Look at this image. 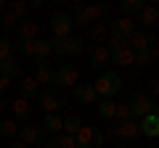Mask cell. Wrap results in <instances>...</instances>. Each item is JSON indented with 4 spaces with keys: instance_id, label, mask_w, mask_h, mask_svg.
<instances>
[{
    "instance_id": "7bdbcfd3",
    "label": "cell",
    "mask_w": 159,
    "mask_h": 148,
    "mask_svg": "<svg viewBox=\"0 0 159 148\" xmlns=\"http://www.w3.org/2000/svg\"><path fill=\"white\" fill-rule=\"evenodd\" d=\"M6 8H8V3H6V0H0V13H6Z\"/></svg>"
},
{
    "instance_id": "60d3db41",
    "label": "cell",
    "mask_w": 159,
    "mask_h": 148,
    "mask_svg": "<svg viewBox=\"0 0 159 148\" xmlns=\"http://www.w3.org/2000/svg\"><path fill=\"white\" fill-rule=\"evenodd\" d=\"M43 6H45V0H32V3H29V8H37V11H40Z\"/></svg>"
},
{
    "instance_id": "44dd1931",
    "label": "cell",
    "mask_w": 159,
    "mask_h": 148,
    "mask_svg": "<svg viewBox=\"0 0 159 148\" xmlns=\"http://www.w3.org/2000/svg\"><path fill=\"white\" fill-rule=\"evenodd\" d=\"M143 0H119V11H122V16L125 19H133V16H138V13L143 11Z\"/></svg>"
},
{
    "instance_id": "5bb4252c",
    "label": "cell",
    "mask_w": 159,
    "mask_h": 148,
    "mask_svg": "<svg viewBox=\"0 0 159 148\" xmlns=\"http://www.w3.org/2000/svg\"><path fill=\"white\" fill-rule=\"evenodd\" d=\"M138 132L154 140L159 135V114H146L143 119H138Z\"/></svg>"
},
{
    "instance_id": "9c48e42d",
    "label": "cell",
    "mask_w": 159,
    "mask_h": 148,
    "mask_svg": "<svg viewBox=\"0 0 159 148\" xmlns=\"http://www.w3.org/2000/svg\"><path fill=\"white\" fill-rule=\"evenodd\" d=\"M88 50H90V69L101 74L109 66V48L106 45H88Z\"/></svg>"
},
{
    "instance_id": "277c9868",
    "label": "cell",
    "mask_w": 159,
    "mask_h": 148,
    "mask_svg": "<svg viewBox=\"0 0 159 148\" xmlns=\"http://www.w3.org/2000/svg\"><path fill=\"white\" fill-rule=\"evenodd\" d=\"M37 101H40V106L45 108V114H58L64 106H66V95H64L58 87H43V90L37 93Z\"/></svg>"
},
{
    "instance_id": "83f0119b",
    "label": "cell",
    "mask_w": 159,
    "mask_h": 148,
    "mask_svg": "<svg viewBox=\"0 0 159 148\" xmlns=\"http://www.w3.org/2000/svg\"><path fill=\"white\" fill-rule=\"evenodd\" d=\"M27 56L34 58V40H13V56Z\"/></svg>"
},
{
    "instance_id": "ffe728a7",
    "label": "cell",
    "mask_w": 159,
    "mask_h": 148,
    "mask_svg": "<svg viewBox=\"0 0 159 148\" xmlns=\"http://www.w3.org/2000/svg\"><path fill=\"white\" fill-rule=\"evenodd\" d=\"M0 74H3V77H8V80H16V77H21V66H19L16 56L6 58V61H0Z\"/></svg>"
},
{
    "instance_id": "6da1fadb",
    "label": "cell",
    "mask_w": 159,
    "mask_h": 148,
    "mask_svg": "<svg viewBox=\"0 0 159 148\" xmlns=\"http://www.w3.org/2000/svg\"><path fill=\"white\" fill-rule=\"evenodd\" d=\"M93 90H96V98H109L111 101L119 90H122V77L117 72H101L98 80L93 82Z\"/></svg>"
},
{
    "instance_id": "7a4b0ae2",
    "label": "cell",
    "mask_w": 159,
    "mask_h": 148,
    "mask_svg": "<svg viewBox=\"0 0 159 148\" xmlns=\"http://www.w3.org/2000/svg\"><path fill=\"white\" fill-rule=\"evenodd\" d=\"M127 108H130V116H133V119H143L146 114H157V101H154L148 93L138 90V93H133V95H130Z\"/></svg>"
},
{
    "instance_id": "3957f363",
    "label": "cell",
    "mask_w": 159,
    "mask_h": 148,
    "mask_svg": "<svg viewBox=\"0 0 159 148\" xmlns=\"http://www.w3.org/2000/svg\"><path fill=\"white\" fill-rule=\"evenodd\" d=\"M74 24H93L101 16H106V6L103 3H96V6H82V3H74L72 11H69Z\"/></svg>"
},
{
    "instance_id": "d6a6232c",
    "label": "cell",
    "mask_w": 159,
    "mask_h": 148,
    "mask_svg": "<svg viewBox=\"0 0 159 148\" xmlns=\"http://www.w3.org/2000/svg\"><path fill=\"white\" fill-rule=\"evenodd\" d=\"M48 53H51V42L45 37H37L34 40V58H48Z\"/></svg>"
},
{
    "instance_id": "ac0fdd59",
    "label": "cell",
    "mask_w": 159,
    "mask_h": 148,
    "mask_svg": "<svg viewBox=\"0 0 159 148\" xmlns=\"http://www.w3.org/2000/svg\"><path fill=\"white\" fill-rule=\"evenodd\" d=\"M16 37H19V40H37V37H40L37 21H29V19L19 21V24H16Z\"/></svg>"
},
{
    "instance_id": "9a60e30c",
    "label": "cell",
    "mask_w": 159,
    "mask_h": 148,
    "mask_svg": "<svg viewBox=\"0 0 159 148\" xmlns=\"http://www.w3.org/2000/svg\"><path fill=\"white\" fill-rule=\"evenodd\" d=\"M72 95H74V101H80V103H96V90H93V82H77V85L72 87Z\"/></svg>"
},
{
    "instance_id": "ba28073f",
    "label": "cell",
    "mask_w": 159,
    "mask_h": 148,
    "mask_svg": "<svg viewBox=\"0 0 159 148\" xmlns=\"http://www.w3.org/2000/svg\"><path fill=\"white\" fill-rule=\"evenodd\" d=\"M135 61V53L130 50V45H117V48H109V63L114 66H130Z\"/></svg>"
},
{
    "instance_id": "8d00e7d4",
    "label": "cell",
    "mask_w": 159,
    "mask_h": 148,
    "mask_svg": "<svg viewBox=\"0 0 159 148\" xmlns=\"http://www.w3.org/2000/svg\"><path fill=\"white\" fill-rule=\"evenodd\" d=\"M103 143H106V135H103L101 130H96V132H93V143H90V148H103Z\"/></svg>"
},
{
    "instance_id": "e0dca14e",
    "label": "cell",
    "mask_w": 159,
    "mask_h": 148,
    "mask_svg": "<svg viewBox=\"0 0 159 148\" xmlns=\"http://www.w3.org/2000/svg\"><path fill=\"white\" fill-rule=\"evenodd\" d=\"M135 21H141L143 27H146L148 32H151V29H154V27L159 24V8L154 6V3H148V6H143V11L138 13V16H135Z\"/></svg>"
},
{
    "instance_id": "30bf717a",
    "label": "cell",
    "mask_w": 159,
    "mask_h": 148,
    "mask_svg": "<svg viewBox=\"0 0 159 148\" xmlns=\"http://www.w3.org/2000/svg\"><path fill=\"white\" fill-rule=\"evenodd\" d=\"M34 66H37V77H34V82L37 85H43V87H51L53 85V80H56V69L48 63V58H34Z\"/></svg>"
},
{
    "instance_id": "484cf974",
    "label": "cell",
    "mask_w": 159,
    "mask_h": 148,
    "mask_svg": "<svg viewBox=\"0 0 159 148\" xmlns=\"http://www.w3.org/2000/svg\"><path fill=\"white\" fill-rule=\"evenodd\" d=\"M48 148H77V146H74V137H72V135H66V132H58V135H51Z\"/></svg>"
},
{
    "instance_id": "4fadbf2b",
    "label": "cell",
    "mask_w": 159,
    "mask_h": 148,
    "mask_svg": "<svg viewBox=\"0 0 159 148\" xmlns=\"http://www.w3.org/2000/svg\"><path fill=\"white\" fill-rule=\"evenodd\" d=\"M109 32L111 34H117L119 40H130V34L135 32V21H133V19H125V16H119V19H114L111 21V29H109Z\"/></svg>"
},
{
    "instance_id": "f6af8a7d",
    "label": "cell",
    "mask_w": 159,
    "mask_h": 148,
    "mask_svg": "<svg viewBox=\"0 0 159 148\" xmlns=\"http://www.w3.org/2000/svg\"><path fill=\"white\" fill-rule=\"evenodd\" d=\"M114 148H127V146H125V143H117V146H114Z\"/></svg>"
},
{
    "instance_id": "74e56055",
    "label": "cell",
    "mask_w": 159,
    "mask_h": 148,
    "mask_svg": "<svg viewBox=\"0 0 159 148\" xmlns=\"http://www.w3.org/2000/svg\"><path fill=\"white\" fill-rule=\"evenodd\" d=\"M0 24H3V27H16V24H19V21H16V19H13V16H11V13H8V11H6V13H3V19H0Z\"/></svg>"
},
{
    "instance_id": "7402d4cb",
    "label": "cell",
    "mask_w": 159,
    "mask_h": 148,
    "mask_svg": "<svg viewBox=\"0 0 159 148\" xmlns=\"http://www.w3.org/2000/svg\"><path fill=\"white\" fill-rule=\"evenodd\" d=\"M19 93L24 98V101H29V98H37V82H34V77H21V82H19Z\"/></svg>"
},
{
    "instance_id": "f35d334b",
    "label": "cell",
    "mask_w": 159,
    "mask_h": 148,
    "mask_svg": "<svg viewBox=\"0 0 159 148\" xmlns=\"http://www.w3.org/2000/svg\"><path fill=\"white\" fill-rule=\"evenodd\" d=\"M8 87H11V80H8V77H3V74H0V95H3V93H6Z\"/></svg>"
},
{
    "instance_id": "f1b7e54d",
    "label": "cell",
    "mask_w": 159,
    "mask_h": 148,
    "mask_svg": "<svg viewBox=\"0 0 159 148\" xmlns=\"http://www.w3.org/2000/svg\"><path fill=\"white\" fill-rule=\"evenodd\" d=\"M114 108H117V103L114 101H109V98H101V101H98V116H101V119H114Z\"/></svg>"
},
{
    "instance_id": "4316f807",
    "label": "cell",
    "mask_w": 159,
    "mask_h": 148,
    "mask_svg": "<svg viewBox=\"0 0 159 148\" xmlns=\"http://www.w3.org/2000/svg\"><path fill=\"white\" fill-rule=\"evenodd\" d=\"M6 11L11 13L16 21H24V19H27V11H29V3H24V0H13V3H8Z\"/></svg>"
},
{
    "instance_id": "e575fe53",
    "label": "cell",
    "mask_w": 159,
    "mask_h": 148,
    "mask_svg": "<svg viewBox=\"0 0 159 148\" xmlns=\"http://www.w3.org/2000/svg\"><path fill=\"white\" fill-rule=\"evenodd\" d=\"M51 53H58V56H66V37H51Z\"/></svg>"
},
{
    "instance_id": "b9f144b4",
    "label": "cell",
    "mask_w": 159,
    "mask_h": 148,
    "mask_svg": "<svg viewBox=\"0 0 159 148\" xmlns=\"http://www.w3.org/2000/svg\"><path fill=\"white\" fill-rule=\"evenodd\" d=\"M11 148H27V146H24L21 140H13V143H11Z\"/></svg>"
},
{
    "instance_id": "ee69618b",
    "label": "cell",
    "mask_w": 159,
    "mask_h": 148,
    "mask_svg": "<svg viewBox=\"0 0 159 148\" xmlns=\"http://www.w3.org/2000/svg\"><path fill=\"white\" fill-rule=\"evenodd\" d=\"M6 108H8V103L3 101V98H0V111H6Z\"/></svg>"
},
{
    "instance_id": "603a6c76",
    "label": "cell",
    "mask_w": 159,
    "mask_h": 148,
    "mask_svg": "<svg viewBox=\"0 0 159 148\" xmlns=\"http://www.w3.org/2000/svg\"><path fill=\"white\" fill-rule=\"evenodd\" d=\"M80 127H85L82 116H80V114H69V116H64L61 132H66V135H77V132H80Z\"/></svg>"
},
{
    "instance_id": "cb8c5ba5",
    "label": "cell",
    "mask_w": 159,
    "mask_h": 148,
    "mask_svg": "<svg viewBox=\"0 0 159 148\" xmlns=\"http://www.w3.org/2000/svg\"><path fill=\"white\" fill-rule=\"evenodd\" d=\"M85 50H88V40L74 37V34L66 37V56H80V53H85Z\"/></svg>"
},
{
    "instance_id": "836d02e7",
    "label": "cell",
    "mask_w": 159,
    "mask_h": 148,
    "mask_svg": "<svg viewBox=\"0 0 159 148\" xmlns=\"http://www.w3.org/2000/svg\"><path fill=\"white\" fill-rule=\"evenodd\" d=\"M13 56V40L11 37H0V61Z\"/></svg>"
},
{
    "instance_id": "2e32d148",
    "label": "cell",
    "mask_w": 159,
    "mask_h": 148,
    "mask_svg": "<svg viewBox=\"0 0 159 148\" xmlns=\"http://www.w3.org/2000/svg\"><path fill=\"white\" fill-rule=\"evenodd\" d=\"M8 108H11V114H13V122H29L32 119V106H29V101H24V98H16L13 103H8Z\"/></svg>"
},
{
    "instance_id": "ab89813d",
    "label": "cell",
    "mask_w": 159,
    "mask_h": 148,
    "mask_svg": "<svg viewBox=\"0 0 159 148\" xmlns=\"http://www.w3.org/2000/svg\"><path fill=\"white\" fill-rule=\"evenodd\" d=\"M157 85H159L157 80H151V82H148V95H151V98H154V93H157Z\"/></svg>"
},
{
    "instance_id": "d6986e66",
    "label": "cell",
    "mask_w": 159,
    "mask_h": 148,
    "mask_svg": "<svg viewBox=\"0 0 159 148\" xmlns=\"http://www.w3.org/2000/svg\"><path fill=\"white\" fill-rule=\"evenodd\" d=\"M61 124H64V116H58V114H45L43 122H40V127H43L45 135H58L61 132Z\"/></svg>"
},
{
    "instance_id": "1f68e13d",
    "label": "cell",
    "mask_w": 159,
    "mask_h": 148,
    "mask_svg": "<svg viewBox=\"0 0 159 148\" xmlns=\"http://www.w3.org/2000/svg\"><path fill=\"white\" fill-rule=\"evenodd\" d=\"M154 58H157V50H154V45H151V48H146V50H138V53H135V61H133V63L148 66V63H151Z\"/></svg>"
},
{
    "instance_id": "8fae6325",
    "label": "cell",
    "mask_w": 159,
    "mask_h": 148,
    "mask_svg": "<svg viewBox=\"0 0 159 148\" xmlns=\"http://www.w3.org/2000/svg\"><path fill=\"white\" fill-rule=\"evenodd\" d=\"M127 45H130V50H133V53L146 50V48H151V45H154V32H148V29H138V32H133V34H130Z\"/></svg>"
},
{
    "instance_id": "d590c367",
    "label": "cell",
    "mask_w": 159,
    "mask_h": 148,
    "mask_svg": "<svg viewBox=\"0 0 159 148\" xmlns=\"http://www.w3.org/2000/svg\"><path fill=\"white\" fill-rule=\"evenodd\" d=\"M114 119L122 124V122H127V119H133L130 116V108H127V103H117V108H114Z\"/></svg>"
},
{
    "instance_id": "5b68a950",
    "label": "cell",
    "mask_w": 159,
    "mask_h": 148,
    "mask_svg": "<svg viewBox=\"0 0 159 148\" xmlns=\"http://www.w3.org/2000/svg\"><path fill=\"white\" fill-rule=\"evenodd\" d=\"M48 27H51L53 37H69L72 34V16H69V11H61V8H56V11L51 13V19H48Z\"/></svg>"
},
{
    "instance_id": "8992f818",
    "label": "cell",
    "mask_w": 159,
    "mask_h": 148,
    "mask_svg": "<svg viewBox=\"0 0 159 148\" xmlns=\"http://www.w3.org/2000/svg\"><path fill=\"white\" fill-rule=\"evenodd\" d=\"M16 140H21L24 146L40 148V146H45V143H48V135L43 132V127H37V124H24V127H19Z\"/></svg>"
},
{
    "instance_id": "4dcf8cb0",
    "label": "cell",
    "mask_w": 159,
    "mask_h": 148,
    "mask_svg": "<svg viewBox=\"0 0 159 148\" xmlns=\"http://www.w3.org/2000/svg\"><path fill=\"white\" fill-rule=\"evenodd\" d=\"M106 27H103V24H96V27L90 29V40L88 42H93V45H103V42H106Z\"/></svg>"
},
{
    "instance_id": "7c38bea8",
    "label": "cell",
    "mask_w": 159,
    "mask_h": 148,
    "mask_svg": "<svg viewBox=\"0 0 159 148\" xmlns=\"http://www.w3.org/2000/svg\"><path fill=\"white\" fill-rule=\"evenodd\" d=\"M141 137L138 132V119H127L117 127V143H135Z\"/></svg>"
},
{
    "instance_id": "52a82bcc",
    "label": "cell",
    "mask_w": 159,
    "mask_h": 148,
    "mask_svg": "<svg viewBox=\"0 0 159 148\" xmlns=\"http://www.w3.org/2000/svg\"><path fill=\"white\" fill-rule=\"evenodd\" d=\"M77 82H80V72H77V66H74V63H64V66L56 69L53 87L58 85V90H61V87H74Z\"/></svg>"
},
{
    "instance_id": "f546056e",
    "label": "cell",
    "mask_w": 159,
    "mask_h": 148,
    "mask_svg": "<svg viewBox=\"0 0 159 148\" xmlns=\"http://www.w3.org/2000/svg\"><path fill=\"white\" fill-rule=\"evenodd\" d=\"M16 132H19V127H16V122H13V119H0V135H3V137L16 140Z\"/></svg>"
},
{
    "instance_id": "d4e9b609",
    "label": "cell",
    "mask_w": 159,
    "mask_h": 148,
    "mask_svg": "<svg viewBox=\"0 0 159 148\" xmlns=\"http://www.w3.org/2000/svg\"><path fill=\"white\" fill-rule=\"evenodd\" d=\"M93 132H96V127H80L77 135H72V137H74V146H77V148H90Z\"/></svg>"
}]
</instances>
